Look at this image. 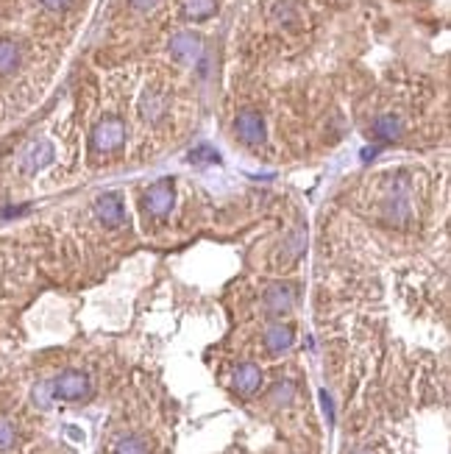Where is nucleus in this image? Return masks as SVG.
<instances>
[{
  "label": "nucleus",
  "mask_w": 451,
  "mask_h": 454,
  "mask_svg": "<svg viewBox=\"0 0 451 454\" xmlns=\"http://www.w3.org/2000/svg\"><path fill=\"white\" fill-rule=\"evenodd\" d=\"M126 142V123L120 117H103L90 134V151L95 156H109Z\"/></svg>",
  "instance_id": "1"
},
{
  "label": "nucleus",
  "mask_w": 451,
  "mask_h": 454,
  "mask_svg": "<svg viewBox=\"0 0 451 454\" xmlns=\"http://www.w3.org/2000/svg\"><path fill=\"white\" fill-rule=\"evenodd\" d=\"M234 134H237V139H240L242 145H248V148H259V145H265V139H268V129H265L262 115H259V112H254V109H242V112L234 117Z\"/></svg>",
  "instance_id": "2"
},
{
  "label": "nucleus",
  "mask_w": 451,
  "mask_h": 454,
  "mask_svg": "<svg viewBox=\"0 0 451 454\" xmlns=\"http://www.w3.org/2000/svg\"><path fill=\"white\" fill-rule=\"evenodd\" d=\"M173 204H176V192H173V182H170V179H159V182H153L145 190L142 206H145V212H151L153 218L170 215Z\"/></svg>",
  "instance_id": "3"
},
{
  "label": "nucleus",
  "mask_w": 451,
  "mask_h": 454,
  "mask_svg": "<svg viewBox=\"0 0 451 454\" xmlns=\"http://www.w3.org/2000/svg\"><path fill=\"white\" fill-rule=\"evenodd\" d=\"M90 393V376L84 371H64L53 379V399L62 402H81Z\"/></svg>",
  "instance_id": "4"
},
{
  "label": "nucleus",
  "mask_w": 451,
  "mask_h": 454,
  "mask_svg": "<svg viewBox=\"0 0 451 454\" xmlns=\"http://www.w3.org/2000/svg\"><path fill=\"white\" fill-rule=\"evenodd\" d=\"M170 56L179 62V64H198L201 56H204V40L192 31H181L170 40Z\"/></svg>",
  "instance_id": "5"
},
{
  "label": "nucleus",
  "mask_w": 451,
  "mask_h": 454,
  "mask_svg": "<svg viewBox=\"0 0 451 454\" xmlns=\"http://www.w3.org/2000/svg\"><path fill=\"white\" fill-rule=\"evenodd\" d=\"M95 215L103 223V228H117L126 221V204L117 192H103L95 201Z\"/></svg>",
  "instance_id": "6"
},
{
  "label": "nucleus",
  "mask_w": 451,
  "mask_h": 454,
  "mask_svg": "<svg viewBox=\"0 0 451 454\" xmlns=\"http://www.w3.org/2000/svg\"><path fill=\"white\" fill-rule=\"evenodd\" d=\"M293 304H295V293H293L290 284H271V287L265 290V310H268L271 315L290 313Z\"/></svg>",
  "instance_id": "7"
},
{
  "label": "nucleus",
  "mask_w": 451,
  "mask_h": 454,
  "mask_svg": "<svg viewBox=\"0 0 451 454\" xmlns=\"http://www.w3.org/2000/svg\"><path fill=\"white\" fill-rule=\"evenodd\" d=\"M231 382H234V390H237V393L251 396V393H257V390H259V385H262V371H259V365L242 363V365H237V368H234Z\"/></svg>",
  "instance_id": "8"
},
{
  "label": "nucleus",
  "mask_w": 451,
  "mask_h": 454,
  "mask_svg": "<svg viewBox=\"0 0 451 454\" xmlns=\"http://www.w3.org/2000/svg\"><path fill=\"white\" fill-rule=\"evenodd\" d=\"M293 340H295V334H293V329L284 326V323H276V326H271V329L265 332V349L273 351V354L287 351V349L293 346Z\"/></svg>",
  "instance_id": "9"
},
{
  "label": "nucleus",
  "mask_w": 451,
  "mask_h": 454,
  "mask_svg": "<svg viewBox=\"0 0 451 454\" xmlns=\"http://www.w3.org/2000/svg\"><path fill=\"white\" fill-rule=\"evenodd\" d=\"M402 132H404V126H402V120L396 115H382L373 123V136L382 139V142H399Z\"/></svg>",
  "instance_id": "10"
},
{
  "label": "nucleus",
  "mask_w": 451,
  "mask_h": 454,
  "mask_svg": "<svg viewBox=\"0 0 451 454\" xmlns=\"http://www.w3.org/2000/svg\"><path fill=\"white\" fill-rule=\"evenodd\" d=\"M23 62V50L14 40L0 37V76H11Z\"/></svg>",
  "instance_id": "11"
},
{
  "label": "nucleus",
  "mask_w": 451,
  "mask_h": 454,
  "mask_svg": "<svg viewBox=\"0 0 451 454\" xmlns=\"http://www.w3.org/2000/svg\"><path fill=\"white\" fill-rule=\"evenodd\" d=\"M215 11H218V0H184V6H181V14L192 23L209 20Z\"/></svg>",
  "instance_id": "12"
},
{
  "label": "nucleus",
  "mask_w": 451,
  "mask_h": 454,
  "mask_svg": "<svg viewBox=\"0 0 451 454\" xmlns=\"http://www.w3.org/2000/svg\"><path fill=\"white\" fill-rule=\"evenodd\" d=\"M139 112H142V117L148 120V123H153V120H159L162 115H165V95H159L156 90H148L142 95V103H139Z\"/></svg>",
  "instance_id": "13"
},
{
  "label": "nucleus",
  "mask_w": 451,
  "mask_h": 454,
  "mask_svg": "<svg viewBox=\"0 0 451 454\" xmlns=\"http://www.w3.org/2000/svg\"><path fill=\"white\" fill-rule=\"evenodd\" d=\"M50 159H53V148H50L47 142H40V145H34V148L28 151L25 168H28V170H40V168H45Z\"/></svg>",
  "instance_id": "14"
},
{
  "label": "nucleus",
  "mask_w": 451,
  "mask_h": 454,
  "mask_svg": "<svg viewBox=\"0 0 451 454\" xmlns=\"http://www.w3.org/2000/svg\"><path fill=\"white\" fill-rule=\"evenodd\" d=\"M304 248H307V234L304 231H295V234H290V240H287V245H284V251L279 254L284 262H293V260H298L301 254H304Z\"/></svg>",
  "instance_id": "15"
},
{
  "label": "nucleus",
  "mask_w": 451,
  "mask_h": 454,
  "mask_svg": "<svg viewBox=\"0 0 451 454\" xmlns=\"http://www.w3.org/2000/svg\"><path fill=\"white\" fill-rule=\"evenodd\" d=\"M17 441V429L8 418H0V452H8Z\"/></svg>",
  "instance_id": "16"
},
{
  "label": "nucleus",
  "mask_w": 451,
  "mask_h": 454,
  "mask_svg": "<svg viewBox=\"0 0 451 454\" xmlns=\"http://www.w3.org/2000/svg\"><path fill=\"white\" fill-rule=\"evenodd\" d=\"M189 162H192V165H201V162L218 165V162H221V153H218V151H212L209 145H201V148H195V151L189 153Z\"/></svg>",
  "instance_id": "17"
},
{
  "label": "nucleus",
  "mask_w": 451,
  "mask_h": 454,
  "mask_svg": "<svg viewBox=\"0 0 451 454\" xmlns=\"http://www.w3.org/2000/svg\"><path fill=\"white\" fill-rule=\"evenodd\" d=\"M145 441L142 438H123L117 446H115V452L112 454H145Z\"/></svg>",
  "instance_id": "18"
},
{
  "label": "nucleus",
  "mask_w": 451,
  "mask_h": 454,
  "mask_svg": "<svg viewBox=\"0 0 451 454\" xmlns=\"http://www.w3.org/2000/svg\"><path fill=\"white\" fill-rule=\"evenodd\" d=\"M50 402H53V382H40L34 388V404L45 409L50 407Z\"/></svg>",
  "instance_id": "19"
},
{
  "label": "nucleus",
  "mask_w": 451,
  "mask_h": 454,
  "mask_svg": "<svg viewBox=\"0 0 451 454\" xmlns=\"http://www.w3.org/2000/svg\"><path fill=\"white\" fill-rule=\"evenodd\" d=\"M293 393H295V385H293V382H281V385H276L271 390V402H276V404H287V402L293 399Z\"/></svg>",
  "instance_id": "20"
},
{
  "label": "nucleus",
  "mask_w": 451,
  "mask_h": 454,
  "mask_svg": "<svg viewBox=\"0 0 451 454\" xmlns=\"http://www.w3.org/2000/svg\"><path fill=\"white\" fill-rule=\"evenodd\" d=\"M70 3H73V0H42V6L50 8V11H64Z\"/></svg>",
  "instance_id": "21"
},
{
  "label": "nucleus",
  "mask_w": 451,
  "mask_h": 454,
  "mask_svg": "<svg viewBox=\"0 0 451 454\" xmlns=\"http://www.w3.org/2000/svg\"><path fill=\"white\" fill-rule=\"evenodd\" d=\"M129 3L134 6L136 11H148V8H153V6L159 3V0H129Z\"/></svg>",
  "instance_id": "22"
}]
</instances>
